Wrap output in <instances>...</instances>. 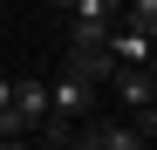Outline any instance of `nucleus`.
<instances>
[{
  "instance_id": "1",
  "label": "nucleus",
  "mask_w": 157,
  "mask_h": 150,
  "mask_svg": "<svg viewBox=\"0 0 157 150\" xmlns=\"http://www.w3.org/2000/svg\"><path fill=\"white\" fill-rule=\"evenodd\" d=\"M123 28V0H75L68 7V48H102Z\"/></svg>"
},
{
  "instance_id": "2",
  "label": "nucleus",
  "mask_w": 157,
  "mask_h": 150,
  "mask_svg": "<svg viewBox=\"0 0 157 150\" xmlns=\"http://www.w3.org/2000/svg\"><path fill=\"white\" fill-rule=\"evenodd\" d=\"M48 116L89 123V116H96V89H89V82H75V75H55V82H48Z\"/></svg>"
},
{
  "instance_id": "3",
  "label": "nucleus",
  "mask_w": 157,
  "mask_h": 150,
  "mask_svg": "<svg viewBox=\"0 0 157 150\" xmlns=\"http://www.w3.org/2000/svg\"><path fill=\"white\" fill-rule=\"evenodd\" d=\"M14 116H21L28 137L48 123V75H21V82H14Z\"/></svg>"
},
{
  "instance_id": "4",
  "label": "nucleus",
  "mask_w": 157,
  "mask_h": 150,
  "mask_svg": "<svg viewBox=\"0 0 157 150\" xmlns=\"http://www.w3.org/2000/svg\"><path fill=\"white\" fill-rule=\"evenodd\" d=\"M62 75H75V82H116V62H109V48H68V68Z\"/></svg>"
},
{
  "instance_id": "5",
  "label": "nucleus",
  "mask_w": 157,
  "mask_h": 150,
  "mask_svg": "<svg viewBox=\"0 0 157 150\" xmlns=\"http://www.w3.org/2000/svg\"><path fill=\"white\" fill-rule=\"evenodd\" d=\"M109 89H116V103H123L130 116H144V109L157 103V89H150V75H144V68H116V82H109Z\"/></svg>"
},
{
  "instance_id": "6",
  "label": "nucleus",
  "mask_w": 157,
  "mask_h": 150,
  "mask_svg": "<svg viewBox=\"0 0 157 150\" xmlns=\"http://www.w3.org/2000/svg\"><path fill=\"white\" fill-rule=\"evenodd\" d=\"M123 28H130V34H144V41H157V0H137V7H123Z\"/></svg>"
},
{
  "instance_id": "7",
  "label": "nucleus",
  "mask_w": 157,
  "mask_h": 150,
  "mask_svg": "<svg viewBox=\"0 0 157 150\" xmlns=\"http://www.w3.org/2000/svg\"><path fill=\"white\" fill-rule=\"evenodd\" d=\"M102 150H150V143L130 130V123H109V116H102Z\"/></svg>"
},
{
  "instance_id": "8",
  "label": "nucleus",
  "mask_w": 157,
  "mask_h": 150,
  "mask_svg": "<svg viewBox=\"0 0 157 150\" xmlns=\"http://www.w3.org/2000/svg\"><path fill=\"white\" fill-rule=\"evenodd\" d=\"M0 109H14V75H0Z\"/></svg>"
},
{
  "instance_id": "9",
  "label": "nucleus",
  "mask_w": 157,
  "mask_h": 150,
  "mask_svg": "<svg viewBox=\"0 0 157 150\" xmlns=\"http://www.w3.org/2000/svg\"><path fill=\"white\" fill-rule=\"evenodd\" d=\"M0 150H28V143H0Z\"/></svg>"
},
{
  "instance_id": "10",
  "label": "nucleus",
  "mask_w": 157,
  "mask_h": 150,
  "mask_svg": "<svg viewBox=\"0 0 157 150\" xmlns=\"http://www.w3.org/2000/svg\"><path fill=\"white\" fill-rule=\"evenodd\" d=\"M28 150H55V143H28Z\"/></svg>"
}]
</instances>
